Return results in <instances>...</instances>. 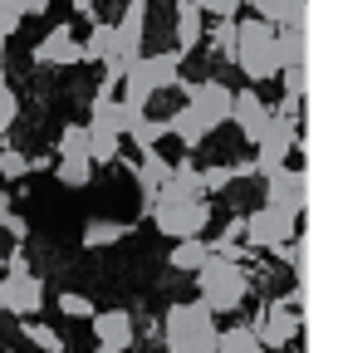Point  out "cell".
Listing matches in <instances>:
<instances>
[{"label": "cell", "instance_id": "cell-14", "mask_svg": "<svg viewBox=\"0 0 343 353\" xmlns=\"http://www.w3.org/2000/svg\"><path fill=\"white\" fill-rule=\"evenodd\" d=\"M34 64H83V44H79V34L69 30V25H54L45 39L34 44Z\"/></svg>", "mask_w": 343, "mask_h": 353}, {"label": "cell", "instance_id": "cell-29", "mask_svg": "<svg viewBox=\"0 0 343 353\" xmlns=\"http://www.w3.org/2000/svg\"><path fill=\"white\" fill-rule=\"evenodd\" d=\"M236 182V172H231V162H216V167H206L201 172V192L211 196V192H221V187H231Z\"/></svg>", "mask_w": 343, "mask_h": 353}, {"label": "cell", "instance_id": "cell-15", "mask_svg": "<svg viewBox=\"0 0 343 353\" xmlns=\"http://www.w3.org/2000/svg\"><path fill=\"white\" fill-rule=\"evenodd\" d=\"M94 324V339L98 343H108V348H133V314L127 309H98V314L89 319Z\"/></svg>", "mask_w": 343, "mask_h": 353}, {"label": "cell", "instance_id": "cell-12", "mask_svg": "<svg viewBox=\"0 0 343 353\" xmlns=\"http://www.w3.org/2000/svg\"><path fill=\"white\" fill-rule=\"evenodd\" d=\"M231 123L240 128L245 143H260L265 128H270V108L260 103V94L255 88H240V94H231Z\"/></svg>", "mask_w": 343, "mask_h": 353}, {"label": "cell", "instance_id": "cell-23", "mask_svg": "<svg viewBox=\"0 0 343 353\" xmlns=\"http://www.w3.org/2000/svg\"><path fill=\"white\" fill-rule=\"evenodd\" d=\"M123 236H127V226H123V221H89V226H83V245H89V250L118 245Z\"/></svg>", "mask_w": 343, "mask_h": 353}, {"label": "cell", "instance_id": "cell-32", "mask_svg": "<svg viewBox=\"0 0 343 353\" xmlns=\"http://www.w3.org/2000/svg\"><path fill=\"white\" fill-rule=\"evenodd\" d=\"M15 113H20V99H15V88H10V83H0V132H6V128L15 123Z\"/></svg>", "mask_w": 343, "mask_h": 353}, {"label": "cell", "instance_id": "cell-10", "mask_svg": "<svg viewBox=\"0 0 343 353\" xmlns=\"http://www.w3.org/2000/svg\"><path fill=\"white\" fill-rule=\"evenodd\" d=\"M299 324H304V319H299V309H294L289 299H275L270 309H260V314H255L250 334L275 353V348H284V343H294V339H299Z\"/></svg>", "mask_w": 343, "mask_h": 353}, {"label": "cell", "instance_id": "cell-33", "mask_svg": "<svg viewBox=\"0 0 343 353\" xmlns=\"http://www.w3.org/2000/svg\"><path fill=\"white\" fill-rule=\"evenodd\" d=\"M25 334L39 343V348H45V353H59V334L54 329H45V324H34V319H25Z\"/></svg>", "mask_w": 343, "mask_h": 353}, {"label": "cell", "instance_id": "cell-6", "mask_svg": "<svg viewBox=\"0 0 343 353\" xmlns=\"http://www.w3.org/2000/svg\"><path fill=\"white\" fill-rule=\"evenodd\" d=\"M54 172H59V182H64V187H74V192L94 182L89 128H83V123H69V128L59 132V162H54Z\"/></svg>", "mask_w": 343, "mask_h": 353}, {"label": "cell", "instance_id": "cell-1", "mask_svg": "<svg viewBox=\"0 0 343 353\" xmlns=\"http://www.w3.org/2000/svg\"><path fill=\"white\" fill-rule=\"evenodd\" d=\"M187 88V108H177L167 123H172V138H182L187 148H201L211 132H216L226 118H231V88L206 79V83H182Z\"/></svg>", "mask_w": 343, "mask_h": 353}, {"label": "cell", "instance_id": "cell-2", "mask_svg": "<svg viewBox=\"0 0 343 353\" xmlns=\"http://www.w3.org/2000/svg\"><path fill=\"white\" fill-rule=\"evenodd\" d=\"M216 314L191 299V304H172L167 319H162V343L167 353H216Z\"/></svg>", "mask_w": 343, "mask_h": 353}, {"label": "cell", "instance_id": "cell-3", "mask_svg": "<svg viewBox=\"0 0 343 353\" xmlns=\"http://www.w3.org/2000/svg\"><path fill=\"white\" fill-rule=\"evenodd\" d=\"M152 221L167 241H187V236H201L211 226V201L206 196H191V192H177V187H157L152 196Z\"/></svg>", "mask_w": 343, "mask_h": 353}, {"label": "cell", "instance_id": "cell-35", "mask_svg": "<svg viewBox=\"0 0 343 353\" xmlns=\"http://www.w3.org/2000/svg\"><path fill=\"white\" fill-rule=\"evenodd\" d=\"M280 74H284V94H289V99H299V94H304V64L280 69Z\"/></svg>", "mask_w": 343, "mask_h": 353}, {"label": "cell", "instance_id": "cell-37", "mask_svg": "<svg viewBox=\"0 0 343 353\" xmlns=\"http://www.w3.org/2000/svg\"><path fill=\"white\" fill-rule=\"evenodd\" d=\"M50 0H20V15H45Z\"/></svg>", "mask_w": 343, "mask_h": 353}, {"label": "cell", "instance_id": "cell-27", "mask_svg": "<svg viewBox=\"0 0 343 353\" xmlns=\"http://www.w3.org/2000/svg\"><path fill=\"white\" fill-rule=\"evenodd\" d=\"M123 152V138H113V132H89V157L94 162H118Z\"/></svg>", "mask_w": 343, "mask_h": 353}, {"label": "cell", "instance_id": "cell-34", "mask_svg": "<svg viewBox=\"0 0 343 353\" xmlns=\"http://www.w3.org/2000/svg\"><path fill=\"white\" fill-rule=\"evenodd\" d=\"M0 226H6V231H10V241H15V245H25V236H30V226H25V216H15V211H6V216H0Z\"/></svg>", "mask_w": 343, "mask_h": 353}, {"label": "cell", "instance_id": "cell-22", "mask_svg": "<svg viewBox=\"0 0 343 353\" xmlns=\"http://www.w3.org/2000/svg\"><path fill=\"white\" fill-rule=\"evenodd\" d=\"M216 353H270V348L250 334V324H231L226 334H216Z\"/></svg>", "mask_w": 343, "mask_h": 353}, {"label": "cell", "instance_id": "cell-5", "mask_svg": "<svg viewBox=\"0 0 343 353\" xmlns=\"http://www.w3.org/2000/svg\"><path fill=\"white\" fill-rule=\"evenodd\" d=\"M236 64H240V74L250 79V83H265V79H275L284 64H280V44H275V25H265V20H240L236 25Z\"/></svg>", "mask_w": 343, "mask_h": 353}, {"label": "cell", "instance_id": "cell-8", "mask_svg": "<svg viewBox=\"0 0 343 353\" xmlns=\"http://www.w3.org/2000/svg\"><path fill=\"white\" fill-rule=\"evenodd\" d=\"M0 309L20 314V319H34L45 309V280L30 275V270H6V280H0Z\"/></svg>", "mask_w": 343, "mask_h": 353}, {"label": "cell", "instance_id": "cell-11", "mask_svg": "<svg viewBox=\"0 0 343 353\" xmlns=\"http://www.w3.org/2000/svg\"><path fill=\"white\" fill-rule=\"evenodd\" d=\"M304 196H309V182H304V172L299 167H275L265 172V206L284 211V216H304Z\"/></svg>", "mask_w": 343, "mask_h": 353}, {"label": "cell", "instance_id": "cell-21", "mask_svg": "<svg viewBox=\"0 0 343 353\" xmlns=\"http://www.w3.org/2000/svg\"><path fill=\"white\" fill-rule=\"evenodd\" d=\"M79 44H83V59H89V64H108V59L118 54V30L103 25V20H94V30L83 34Z\"/></svg>", "mask_w": 343, "mask_h": 353}, {"label": "cell", "instance_id": "cell-4", "mask_svg": "<svg viewBox=\"0 0 343 353\" xmlns=\"http://www.w3.org/2000/svg\"><path fill=\"white\" fill-rule=\"evenodd\" d=\"M196 290H201V304L211 309V314H236V309L245 304V294H250V270L240 260L211 255L196 270Z\"/></svg>", "mask_w": 343, "mask_h": 353}, {"label": "cell", "instance_id": "cell-20", "mask_svg": "<svg viewBox=\"0 0 343 353\" xmlns=\"http://www.w3.org/2000/svg\"><path fill=\"white\" fill-rule=\"evenodd\" d=\"M123 138H133V148L147 152V148H157L162 138H172V123H167V118H147V113H138V118H127V132H123Z\"/></svg>", "mask_w": 343, "mask_h": 353}, {"label": "cell", "instance_id": "cell-38", "mask_svg": "<svg viewBox=\"0 0 343 353\" xmlns=\"http://www.w3.org/2000/svg\"><path fill=\"white\" fill-rule=\"evenodd\" d=\"M74 10H79V15H89V20H94V10H98V6H94V0H74Z\"/></svg>", "mask_w": 343, "mask_h": 353}, {"label": "cell", "instance_id": "cell-13", "mask_svg": "<svg viewBox=\"0 0 343 353\" xmlns=\"http://www.w3.org/2000/svg\"><path fill=\"white\" fill-rule=\"evenodd\" d=\"M113 30H118V54L113 59L133 64L143 54V39H147V0H127V10H123V20Z\"/></svg>", "mask_w": 343, "mask_h": 353}, {"label": "cell", "instance_id": "cell-7", "mask_svg": "<svg viewBox=\"0 0 343 353\" xmlns=\"http://www.w3.org/2000/svg\"><path fill=\"white\" fill-rule=\"evenodd\" d=\"M240 221H245V245L250 250H280L284 241L299 236V221L284 216V211H275V206H265V201L255 206V211H245Z\"/></svg>", "mask_w": 343, "mask_h": 353}, {"label": "cell", "instance_id": "cell-9", "mask_svg": "<svg viewBox=\"0 0 343 353\" xmlns=\"http://www.w3.org/2000/svg\"><path fill=\"white\" fill-rule=\"evenodd\" d=\"M123 79L143 83L147 94H162V88H182V54L167 50V54H138L133 64H127Z\"/></svg>", "mask_w": 343, "mask_h": 353}, {"label": "cell", "instance_id": "cell-18", "mask_svg": "<svg viewBox=\"0 0 343 353\" xmlns=\"http://www.w3.org/2000/svg\"><path fill=\"white\" fill-rule=\"evenodd\" d=\"M211 260V245L201 241V236H187V241H172V250H167V265L177 275H196L201 265Z\"/></svg>", "mask_w": 343, "mask_h": 353}, {"label": "cell", "instance_id": "cell-19", "mask_svg": "<svg viewBox=\"0 0 343 353\" xmlns=\"http://www.w3.org/2000/svg\"><path fill=\"white\" fill-rule=\"evenodd\" d=\"M201 39H206V15L191 6V0H182L177 6V54H191Z\"/></svg>", "mask_w": 343, "mask_h": 353}, {"label": "cell", "instance_id": "cell-24", "mask_svg": "<svg viewBox=\"0 0 343 353\" xmlns=\"http://www.w3.org/2000/svg\"><path fill=\"white\" fill-rule=\"evenodd\" d=\"M275 44H280V64L294 69V64H304V30H275Z\"/></svg>", "mask_w": 343, "mask_h": 353}, {"label": "cell", "instance_id": "cell-30", "mask_svg": "<svg viewBox=\"0 0 343 353\" xmlns=\"http://www.w3.org/2000/svg\"><path fill=\"white\" fill-rule=\"evenodd\" d=\"M211 50H216L221 59H236V20H221L216 34H211Z\"/></svg>", "mask_w": 343, "mask_h": 353}, {"label": "cell", "instance_id": "cell-17", "mask_svg": "<svg viewBox=\"0 0 343 353\" xmlns=\"http://www.w3.org/2000/svg\"><path fill=\"white\" fill-rule=\"evenodd\" d=\"M89 132H113V138H123V132H127V108L113 94H94V103H89Z\"/></svg>", "mask_w": 343, "mask_h": 353}, {"label": "cell", "instance_id": "cell-28", "mask_svg": "<svg viewBox=\"0 0 343 353\" xmlns=\"http://www.w3.org/2000/svg\"><path fill=\"white\" fill-rule=\"evenodd\" d=\"M39 162H25L20 152H10V148H0V176H6V182H20L25 172H34Z\"/></svg>", "mask_w": 343, "mask_h": 353}, {"label": "cell", "instance_id": "cell-25", "mask_svg": "<svg viewBox=\"0 0 343 353\" xmlns=\"http://www.w3.org/2000/svg\"><path fill=\"white\" fill-rule=\"evenodd\" d=\"M162 187H177V192H191V196H206L201 192V172H196V162H172V176H167V182Z\"/></svg>", "mask_w": 343, "mask_h": 353}, {"label": "cell", "instance_id": "cell-36", "mask_svg": "<svg viewBox=\"0 0 343 353\" xmlns=\"http://www.w3.org/2000/svg\"><path fill=\"white\" fill-rule=\"evenodd\" d=\"M20 20H25V15H10V10H0V39H10V34L20 30Z\"/></svg>", "mask_w": 343, "mask_h": 353}, {"label": "cell", "instance_id": "cell-31", "mask_svg": "<svg viewBox=\"0 0 343 353\" xmlns=\"http://www.w3.org/2000/svg\"><path fill=\"white\" fill-rule=\"evenodd\" d=\"M191 6H196L201 15H216V20H236L240 0H191Z\"/></svg>", "mask_w": 343, "mask_h": 353}, {"label": "cell", "instance_id": "cell-16", "mask_svg": "<svg viewBox=\"0 0 343 353\" xmlns=\"http://www.w3.org/2000/svg\"><path fill=\"white\" fill-rule=\"evenodd\" d=\"M245 6L275 30H304V0H245Z\"/></svg>", "mask_w": 343, "mask_h": 353}, {"label": "cell", "instance_id": "cell-39", "mask_svg": "<svg viewBox=\"0 0 343 353\" xmlns=\"http://www.w3.org/2000/svg\"><path fill=\"white\" fill-rule=\"evenodd\" d=\"M89 353H118V348H108V343H98V348H89Z\"/></svg>", "mask_w": 343, "mask_h": 353}, {"label": "cell", "instance_id": "cell-26", "mask_svg": "<svg viewBox=\"0 0 343 353\" xmlns=\"http://www.w3.org/2000/svg\"><path fill=\"white\" fill-rule=\"evenodd\" d=\"M59 314H64V319H94L98 309H94V299H89V294L64 290V294H59Z\"/></svg>", "mask_w": 343, "mask_h": 353}]
</instances>
